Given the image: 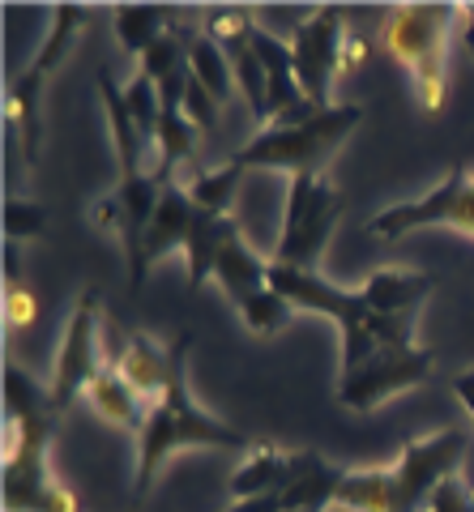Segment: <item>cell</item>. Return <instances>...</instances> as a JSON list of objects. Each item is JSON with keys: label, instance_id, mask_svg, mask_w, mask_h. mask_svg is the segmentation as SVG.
Here are the masks:
<instances>
[{"label": "cell", "instance_id": "44dd1931", "mask_svg": "<svg viewBox=\"0 0 474 512\" xmlns=\"http://www.w3.org/2000/svg\"><path fill=\"white\" fill-rule=\"evenodd\" d=\"M86 397H90V406L99 410L107 423L129 427V431H137V436H141V427H146V414H150V410H141V393L120 376V367H116V363H107V367H103L99 380L90 384V393H86Z\"/></svg>", "mask_w": 474, "mask_h": 512}, {"label": "cell", "instance_id": "e0dca14e", "mask_svg": "<svg viewBox=\"0 0 474 512\" xmlns=\"http://www.w3.org/2000/svg\"><path fill=\"white\" fill-rule=\"evenodd\" d=\"M214 278H218V286L227 291V299L235 303V308H244L252 295H261L265 286H270V261H261V256L240 239V231H235L227 244L218 248Z\"/></svg>", "mask_w": 474, "mask_h": 512}, {"label": "cell", "instance_id": "ba28073f", "mask_svg": "<svg viewBox=\"0 0 474 512\" xmlns=\"http://www.w3.org/2000/svg\"><path fill=\"white\" fill-rule=\"evenodd\" d=\"M419 227H453L462 235H474V175L457 163L432 192L415 201L389 205L368 222V235L376 239H402Z\"/></svg>", "mask_w": 474, "mask_h": 512}, {"label": "cell", "instance_id": "6da1fadb", "mask_svg": "<svg viewBox=\"0 0 474 512\" xmlns=\"http://www.w3.org/2000/svg\"><path fill=\"white\" fill-rule=\"evenodd\" d=\"M270 286L304 312H321L329 320H338L342 329V376H338V402L351 406L359 414L376 410L389 402L393 393L419 389L432 376L436 355L423 346H389L376 338L372 329V308L363 291H342L329 286L325 278L308 274V269L274 265L270 261Z\"/></svg>", "mask_w": 474, "mask_h": 512}, {"label": "cell", "instance_id": "f1b7e54d", "mask_svg": "<svg viewBox=\"0 0 474 512\" xmlns=\"http://www.w3.org/2000/svg\"><path fill=\"white\" fill-rule=\"evenodd\" d=\"M423 512H474V491L453 474L432 491V500L423 504Z\"/></svg>", "mask_w": 474, "mask_h": 512}, {"label": "cell", "instance_id": "2e32d148", "mask_svg": "<svg viewBox=\"0 0 474 512\" xmlns=\"http://www.w3.org/2000/svg\"><path fill=\"white\" fill-rule=\"evenodd\" d=\"M112 363L120 367V376L129 380L141 397H154V402H158V397L167 393V384H171L176 355H171V346L154 342L150 333H129Z\"/></svg>", "mask_w": 474, "mask_h": 512}, {"label": "cell", "instance_id": "4dcf8cb0", "mask_svg": "<svg viewBox=\"0 0 474 512\" xmlns=\"http://www.w3.org/2000/svg\"><path fill=\"white\" fill-rule=\"evenodd\" d=\"M5 308H9V325L13 329H26L30 320H35V299H30L26 286H5Z\"/></svg>", "mask_w": 474, "mask_h": 512}, {"label": "cell", "instance_id": "3957f363", "mask_svg": "<svg viewBox=\"0 0 474 512\" xmlns=\"http://www.w3.org/2000/svg\"><path fill=\"white\" fill-rule=\"evenodd\" d=\"M52 393H43L18 363H5V512H39L60 483L47 470V448L60 431Z\"/></svg>", "mask_w": 474, "mask_h": 512}, {"label": "cell", "instance_id": "d4e9b609", "mask_svg": "<svg viewBox=\"0 0 474 512\" xmlns=\"http://www.w3.org/2000/svg\"><path fill=\"white\" fill-rule=\"evenodd\" d=\"M124 103H129V116L137 124V133L154 150V163H158V120H163V99H158V86L150 82L146 73H137L133 82L124 86Z\"/></svg>", "mask_w": 474, "mask_h": 512}, {"label": "cell", "instance_id": "277c9868", "mask_svg": "<svg viewBox=\"0 0 474 512\" xmlns=\"http://www.w3.org/2000/svg\"><path fill=\"white\" fill-rule=\"evenodd\" d=\"M462 22L453 5H402L385 13L381 39L389 56L410 73L423 111L449 103V26Z\"/></svg>", "mask_w": 474, "mask_h": 512}, {"label": "cell", "instance_id": "5b68a950", "mask_svg": "<svg viewBox=\"0 0 474 512\" xmlns=\"http://www.w3.org/2000/svg\"><path fill=\"white\" fill-rule=\"evenodd\" d=\"M363 107L359 103H334L299 124H274L261 128L248 146L235 150L227 163L252 171V167H282L295 175H321V167L338 154V146L359 128Z\"/></svg>", "mask_w": 474, "mask_h": 512}, {"label": "cell", "instance_id": "7402d4cb", "mask_svg": "<svg viewBox=\"0 0 474 512\" xmlns=\"http://www.w3.org/2000/svg\"><path fill=\"white\" fill-rule=\"evenodd\" d=\"M116 39H120V47L129 56H146L150 47L167 35L171 26L180 22V13H171V9H158V5H124V9H116Z\"/></svg>", "mask_w": 474, "mask_h": 512}, {"label": "cell", "instance_id": "484cf974", "mask_svg": "<svg viewBox=\"0 0 474 512\" xmlns=\"http://www.w3.org/2000/svg\"><path fill=\"white\" fill-rule=\"evenodd\" d=\"M240 180H244V171L227 163V167H218V171L197 175V180L188 184V197H193L201 210H210V214H218V218H227L231 197H235V188H240Z\"/></svg>", "mask_w": 474, "mask_h": 512}, {"label": "cell", "instance_id": "d6a6232c", "mask_svg": "<svg viewBox=\"0 0 474 512\" xmlns=\"http://www.w3.org/2000/svg\"><path fill=\"white\" fill-rule=\"evenodd\" d=\"M462 30H466V47H470V52H474V5L462 13Z\"/></svg>", "mask_w": 474, "mask_h": 512}, {"label": "cell", "instance_id": "f546056e", "mask_svg": "<svg viewBox=\"0 0 474 512\" xmlns=\"http://www.w3.org/2000/svg\"><path fill=\"white\" fill-rule=\"evenodd\" d=\"M218 107H223V103H218L214 94L197 82V77H188V90H184V116L193 120V124L201 128V133H205V128H214Z\"/></svg>", "mask_w": 474, "mask_h": 512}, {"label": "cell", "instance_id": "4fadbf2b", "mask_svg": "<svg viewBox=\"0 0 474 512\" xmlns=\"http://www.w3.org/2000/svg\"><path fill=\"white\" fill-rule=\"evenodd\" d=\"M201 22H205V35H210L227 52V64H231V73H235V86H240V94L248 99L257 124H265V94H270V86H265L261 56H257V47H252V35H257V18H252L248 9H210Z\"/></svg>", "mask_w": 474, "mask_h": 512}, {"label": "cell", "instance_id": "52a82bcc", "mask_svg": "<svg viewBox=\"0 0 474 512\" xmlns=\"http://www.w3.org/2000/svg\"><path fill=\"white\" fill-rule=\"evenodd\" d=\"M94 22V9H77V5H60L52 13V35L43 39L35 60L22 69V77L9 86V124L22 120V146H26V163L39 158V141H43V124H39V94L43 82L52 77V69L69 56V47L77 39V30H86Z\"/></svg>", "mask_w": 474, "mask_h": 512}, {"label": "cell", "instance_id": "7c38bea8", "mask_svg": "<svg viewBox=\"0 0 474 512\" xmlns=\"http://www.w3.org/2000/svg\"><path fill=\"white\" fill-rule=\"evenodd\" d=\"M158 197H163V180H158L154 171H146V175H120L116 192L99 205V222H103V227H116L120 231L124 256H129L133 291L146 282V274H141V239H146L150 222H154Z\"/></svg>", "mask_w": 474, "mask_h": 512}, {"label": "cell", "instance_id": "1f68e13d", "mask_svg": "<svg viewBox=\"0 0 474 512\" xmlns=\"http://www.w3.org/2000/svg\"><path fill=\"white\" fill-rule=\"evenodd\" d=\"M453 393L462 397V406L474 414V367H470V372H457L453 376Z\"/></svg>", "mask_w": 474, "mask_h": 512}, {"label": "cell", "instance_id": "ac0fdd59", "mask_svg": "<svg viewBox=\"0 0 474 512\" xmlns=\"http://www.w3.org/2000/svg\"><path fill=\"white\" fill-rule=\"evenodd\" d=\"M99 94H103V107H107V120H112V137H116V158H120V175H146L141 163L154 154L146 141H141L137 124L129 116V103H124V86L116 82L107 69H99Z\"/></svg>", "mask_w": 474, "mask_h": 512}, {"label": "cell", "instance_id": "30bf717a", "mask_svg": "<svg viewBox=\"0 0 474 512\" xmlns=\"http://www.w3.org/2000/svg\"><path fill=\"white\" fill-rule=\"evenodd\" d=\"M99 303L103 295L90 286V291H82V299H77V308L69 316L65 342H60V355H56V384H52L56 414H65L77 397H86L90 384L107 367L99 355Z\"/></svg>", "mask_w": 474, "mask_h": 512}, {"label": "cell", "instance_id": "cb8c5ba5", "mask_svg": "<svg viewBox=\"0 0 474 512\" xmlns=\"http://www.w3.org/2000/svg\"><path fill=\"white\" fill-rule=\"evenodd\" d=\"M188 64H193V77L214 94L218 103L231 99L235 73H231V64H227V52L210 35H205V30H201V35H193V47H188Z\"/></svg>", "mask_w": 474, "mask_h": 512}, {"label": "cell", "instance_id": "ffe728a7", "mask_svg": "<svg viewBox=\"0 0 474 512\" xmlns=\"http://www.w3.org/2000/svg\"><path fill=\"white\" fill-rule=\"evenodd\" d=\"M287 478H291V453H282L274 444H257L244 466L235 470L231 495H235V504L261 500V495H274V491L287 487Z\"/></svg>", "mask_w": 474, "mask_h": 512}, {"label": "cell", "instance_id": "9c48e42d", "mask_svg": "<svg viewBox=\"0 0 474 512\" xmlns=\"http://www.w3.org/2000/svg\"><path fill=\"white\" fill-rule=\"evenodd\" d=\"M466 457V436L462 431H436V436L410 440L398 461H393V495L389 512H423V504L432 500V491L453 478V470Z\"/></svg>", "mask_w": 474, "mask_h": 512}, {"label": "cell", "instance_id": "603a6c76", "mask_svg": "<svg viewBox=\"0 0 474 512\" xmlns=\"http://www.w3.org/2000/svg\"><path fill=\"white\" fill-rule=\"evenodd\" d=\"M389 495H393V470L389 466L346 470L334 504L351 508V512H389Z\"/></svg>", "mask_w": 474, "mask_h": 512}, {"label": "cell", "instance_id": "8fae6325", "mask_svg": "<svg viewBox=\"0 0 474 512\" xmlns=\"http://www.w3.org/2000/svg\"><path fill=\"white\" fill-rule=\"evenodd\" d=\"M342 9H316L308 13L295 30L291 56H295V82L304 90V99L325 111L329 103V86H334V73L342 69Z\"/></svg>", "mask_w": 474, "mask_h": 512}, {"label": "cell", "instance_id": "9a60e30c", "mask_svg": "<svg viewBox=\"0 0 474 512\" xmlns=\"http://www.w3.org/2000/svg\"><path fill=\"white\" fill-rule=\"evenodd\" d=\"M342 478H346V470L329 466V461L321 453H312V448L291 453V478H287V487L278 491L282 512H325L334 504Z\"/></svg>", "mask_w": 474, "mask_h": 512}, {"label": "cell", "instance_id": "8992f818", "mask_svg": "<svg viewBox=\"0 0 474 512\" xmlns=\"http://www.w3.org/2000/svg\"><path fill=\"white\" fill-rule=\"evenodd\" d=\"M342 205H346L342 192L329 184L325 175H295L291 192H287V214H282L274 265H291V269L316 274V261H321L329 235L338 227Z\"/></svg>", "mask_w": 474, "mask_h": 512}, {"label": "cell", "instance_id": "5bb4252c", "mask_svg": "<svg viewBox=\"0 0 474 512\" xmlns=\"http://www.w3.org/2000/svg\"><path fill=\"white\" fill-rule=\"evenodd\" d=\"M201 214V205L188 197V188H180L176 180L163 184V197H158V210H154V222H150V231L146 239H141V274L154 265V261H163V256L171 252H184V239L188 231H193V222Z\"/></svg>", "mask_w": 474, "mask_h": 512}, {"label": "cell", "instance_id": "4316f807", "mask_svg": "<svg viewBox=\"0 0 474 512\" xmlns=\"http://www.w3.org/2000/svg\"><path fill=\"white\" fill-rule=\"evenodd\" d=\"M291 312H295V308H291V303L274 291V286H265L261 295H252V299L244 303V308H240L244 325H248L252 333H261V338H270V333H278V329L291 320Z\"/></svg>", "mask_w": 474, "mask_h": 512}, {"label": "cell", "instance_id": "83f0119b", "mask_svg": "<svg viewBox=\"0 0 474 512\" xmlns=\"http://www.w3.org/2000/svg\"><path fill=\"white\" fill-rule=\"evenodd\" d=\"M43 231H47L43 205L5 197V239H9V244H18V239H35V235H43Z\"/></svg>", "mask_w": 474, "mask_h": 512}, {"label": "cell", "instance_id": "7a4b0ae2", "mask_svg": "<svg viewBox=\"0 0 474 512\" xmlns=\"http://www.w3.org/2000/svg\"><path fill=\"white\" fill-rule=\"evenodd\" d=\"M188 346H193V333H180L171 342V355H176V367H171V384L167 393L158 397L146 414V427L137 436V483H133V500L141 504L154 487L158 466L176 453V448H257L244 431H235L227 423H218L214 414H205L193 393H188Z\"/></svg>", "mask_w": 474, "mask_h": 512}, {"label": "cell", "instance_id": "d6986e66", "mask_svg": "<svg viewBox=\"0 0 474 512\" xmlns=\"http://www.w3.org/2000/svg\"><path fill=\"white\" fill-rule=\"evenodd\" d=\"M240 231V222H235L231 214L227 218H218L210 210H201L197 222H193V231H188L184 239V261H188V291H201L205 278H214V261H218V248L227 244V239Z\"/></svg>", "mask_w": 474, "mask_h": 512}]
</instances>
